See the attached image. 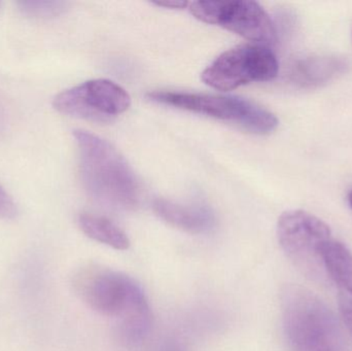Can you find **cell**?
<instances>
[{"instance_id": "7a4b0ae2", "label": "cell", "mask_w": 352, "mask_h": 351, "mask_svg": "<svg viewBox=\"0 0 352 351\" xmlns=\"http://www.w3.org/2000/svg\"><path fill=\"white\" fill-rule=\"evenodd\" d=\"M80 175L89 196L113 210H132L140 200L133 171L107 140L85 130H76Z\"/></svg>"}, {"instance_id": "ba28073f", "label": "cell", "mask_w": 352, "mask_h": 351, "mask_svg": "<svg viewBox=\"0 0 352 351\" xmlns=\"http://www.w3.org/2000/svg\"><path fill=\"white\" fill-rule=\"evenodd\" d=\"M131 105L129 93L113 80L98 78L68 89L54 98L53 107L63 115L93 122H107Z\"/></svg>"}, {"instance_id": "3957f363", "label": "cell", "mask_w": 352, "mask_h": 351, "mask_svg": "<svg viewBox=\"0 0 352 351\" xmlns=\"http://www.w3.org/2000/svg\"><path fill=\"white\" fill-rule=\"evenodd\" d=\"M281 306L283 332L292 351H349L336 315L307 288L287 286Z\"/></svg>"}, {"instance_id": "277c9868", "label": "cell", "mask_w": 352, "mask_h": 351, "mask_svg": "<svg viewBox=\"0 0 352 351\" xmlns=\"http://www.w3.org/2000/svg\"><path fill=\"white\" fill-rule=\"evenodd\" d=\"M146 97L151 102L213 117L258 135L272 133L278 126L274 113L239 97L173 91H153Z\"/></svg>"}, {"instance_id": "52a82bcc", "label": "cell", "mask_w": 352, "mask_h": 351, "mask_svg": "<svg viewBox=\"0 0 352 351\" xmlns=\"http://www.w3.org/2000/svg\"><path fill=\"white\" fill-rule=\"evenodd\" d=\"M195 18L232 31L254 45L271 47L277 41L274 23L258 2L252 0H207L190 4Z\"/></svg>"}, {"instance_id": "30bf717a", "label": "cell", "mask_w": 352, "mask_h": 351, "mask_svg": "<svg viewBox=\"0 0 352 351\" xmlns=\"http://www.w3.org/2000/svg\"><path fill=\"white\" fill-rule=\"evenodd\" d=\"M345 66L344 61L339 58H307L295 64L292 76L297 84L302 86H320L343 72Z\"/></svg>"}, {"instance_id": "8992f818", "label": "cell", "mask_w": 352, "mask_h": 351, "mask_svg": "<svg viewBox=\"0 0 352 351\" xmlns=\"http://www.w3.org/2000/svg\"><path fill=\"white\" fill-rule=\"evenodd\" d=\"M278 71V61L271 47L243 45L223 52L201 78L211 88L231 91L250 82L274 80Z\"/></svg>"}, {"instance_id": "2e32d148", "label": "cell", "mask_w": 352, "mask_h": 351, "mask_svg": "<svg viewBox=\"0 0 352 351\" xmlns=\"http://www.w3.org/2000/svg\"><path fill=\"white\" fill-rule=\"evenodd\" d=\"M158 6L162 8H173V10H180V8H186L188 5V2L184 1H166V2H155Z\"/></svg>"}, {"instance_id": "4fadbf2b", "label": "cell", "mask_w": 352, "mask_h": 351, "mask_svg": "<svg viewBox=\"0 0 352 351\" xmlns=\"http://www.w3.org/2000/svg\"><path fill=\"white\" fill-rule=\"evenodd\" d=\"M338 304L341 319L352 339V271L337 280Z\"/></svg>"}, {"instance_id": "7c38bea8", "label": "cell", "mask_w": 352, "mask_h": 351, "mask_svg": "<svg viewBox=\"0 0 352 351\" xmlns=\"http://www.w3.org/2000/svg\"><path fill=\"white\" fill-rule=\"evenodd\" d=\"M21 14L36 20H49L63 14L67 10L65 1H50V0H24L16 2Z\"/></svg>"}, {"instance_id": "e0dca14e", "label": "cell", "mask_w": 352, "mask_h": 351, "mask_svg": "<svg viewBox=\"0 0 352 351\" xmlns=\"http://www.w3.org/2000/svg\"><path fill=\"white\" fill-rule=\"evenodd\" d=\"M349 205H351V208H352V190L351 192H349Z\"/></svg>"}, {"instance_id": "9a60e30c", "label": "cell", "mask_w": 352, "mask_h": 351, "mask_svg": "<svg viewBox=\"0 0 352 351\" xmlns=\"http://www.w3.org/2000/svg\"><path fill=\"white\" fill-rule=\"evenodd\" d=\"M153 351H188L182 340L175 337H166L159 341Z\"/></svg>"}, {"instance_id": "5b68a950", "label": "cell", "mask_w": 352, "mask_h": 351, "mask_svg": "<svg viewBox=\"0 0 352 351\" xmlns=\"http://www.w3.org/2000/svg\"><path fill=\"white\" fill-rule=\"evenodd\" d=\"M277 237L287 257L303 273L314 280L328 276L322 249L332 239V233L324 220L303 210H289L279 218Z\"/></svg>"}, {"instance_id": "5bb4252c", "label": "cell", "mask_w": 352, "mask_h": 351, "mask_svg": "<svg viewBox=\"0 0 352 351\" xmlns=\"http://www.w3.org/2000/svg\"><path fill=\"white\" fill-rule=\"evenodd\" d=\"M18 214L16 203L12 196L0 185V218L10 220Z\"/></svg>"}, {"instance_id": "9c48e42d", "label": "cell", "mask_w": 352, "mask_h": 351, "mask_svg": "<svg viewBox=\"0 0 352 351\" xmlns=\"http://www.w3.org/2000/svg\"><path fill=\"white\" fill-rule=\"evenodd\" d=\"M153 208L161 220L190 234H207L217 225L212 210L201 204L186 205L159 198L155 200Z\"/></svg>"}, {"instance_id": "6da1fadb", "label": "cell", "mask_w": 352, "mask_h": 351, "mask_svg": "<svg viewBox=\"0 0 352 351\" xmlns=\"http://www.w3.org/2000/svg\"><path fill=\"white\" fill-rule=\"evenodd\" d=\"M76 290L90 308L117 319V334L126 346L142 343L152 327L146 293L131 276L109 268L91 267L78 274Z\"/></svg>"}, {"instance_id": "8fae6325", "label": "cell", "mask_w": 352, "mask_h": 351, "mask_svg": "<svg viewBox=\"0 0 352 351\" xmlns=\"http://www.w3.org/2000/svg\"><path fill=\"white\" fill-rule=\"evenodd\" d=\"M78 226L89 238L117 251H126L131 245L128 235L105 216L84 212L78 216Z\"/></svg>"}]
</instances>
